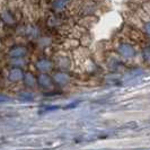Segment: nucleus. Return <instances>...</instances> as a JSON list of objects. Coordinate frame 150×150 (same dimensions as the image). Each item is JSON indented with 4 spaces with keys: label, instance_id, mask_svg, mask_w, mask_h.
<instances>
[{
    "label": "nucleus",
    "instance_id": "3",
    "mask_svg": "<svg viewBox=\"0 0 150 150\" xmlns=\"http://www.w3.org/2000/svg\"><path fill=\"white\" fill-rule=\"evenodd\" d=\"M120 51L123 55H125V57H128V58L132 57V55H134V49L129 44H122L121 45Z\"/></svg>",
    "mask_w": 150,
    "mask_h": 150
},
{
    "label": "nucleus",
    "instance_id": "5",
    "mask_svg": "<svg viewBox=\"0 0 150 150\" xmlns=\"http://www.w3.org/2000/svg\"><path fill=\"white\" fill-rule=\"evenodd\" d=\"M143 28H144V32L147 33V35H149V36H150V19L144 23Z\"/></svg>",
    "mask_w": 150,
    "mask_h": 150
},
{
    "label": "nucleus",
    "instance_id": "2",
    "mask_svg": "<svg viewBox=\"0 0 150 150\" xmlns=\"http://www.w3.org/2000/svg\"><path fill=\"white\" fill-rule=\"evenodd\" d=\"M1 21L7 23L9 25H11V24H15V22L17 19H16V17L14 16V14H13L11 11H9V10H4V11L1 13Z\"/></svg>",
    "mask_w": 150,
    "mask_h": 150
},
{
    "label": "nucleus",
    "instance_id": "1",
    "mask_svg": "<svg viewBox=\"0 0 150 150\" xmlns=\"http://www.w3.org/2000/svg\"><path fill=\"white\" fill-rule=\"evenodd\" d=\"M72 0H52V10L54 14H63L70 8Z\"/></svg>",
    "mask_w": 150,
    "mask_h": 150
},
{
    "label": "nucleus",
    "instance_id": "4",
    "mask_svg": "<svg viewBox=\"0 0 150 150\" xmlns=\"http://www.w3.org/2000/svg\"><path fill=\"white\" fill-rule=\"evenodd\" d=\"M26 52V50H25V47H22V46H18V47H14L13 50H11V55H14V57H17V58H19V57H22L24 55Z\"/></svg>",
    "mask_w": 150,
    "mask_h": 150
}]
</instances>
